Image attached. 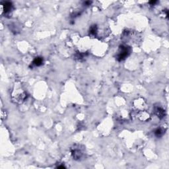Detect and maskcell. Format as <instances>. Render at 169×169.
Masks as SVG:
<instances>
[{
  "label": "cell",
  "instance_id": "6da1fadb",
  "mask_svg": "<svg viewBox=\"0 0 169 169\" xmlns=\"http://www.w3.org/2000/svg\"><path fill=\"white\" fill-rule=\"evenodd\" d=\"M11 100L17 104L24 102L28 97L27 90L21 82H15L13 85L12 92H11Z\"/></svg>",
  "mask_w": 169,
  "mask_h": 169
},
{
  "label": "cell",
  "instance_id": "7a4b0ae2",
  "mask_svg": "<svg viewBox=\"0 0 169 169\" xmlns=\"http://www.w3.org/2000/svg\"><path fill=\"white\" fill-rule=\"evenodd\" d=\"M70 152L73 159L76 161H82L87 157L85 147L81 144H73L70 148Z\"/></svg>",
  "mask_w": 169,
  "mask_h": 169
},
{
  "label": "cell",
  "instance_id": "3957f363",
  "mask_svg": "<svg viewBox=\"0 0 169 169\" xmlns=\"http://www.w3.org/2000/svg\"><path fill=\"white\" fill-rule=\"evenodd\" d=\"M131 48L127 44L120 45L116 55V59L118 62L125 60L131 54Z\"/></svg>",
  "mask_w": 169,
  "mask_h": 169
},
{
  "label": "cell",
  "instance_id": "277c9868",
  "mask_svg": "<svg viewBox=\"0 0 169 169\" xmlns=\"http://www.w3.org/2000/svg\"><path fill=\"white\" fill-rule=\"evenodd\" d=\"M13 10V5L10 2H1L0 3V12L2 15L7 16Z\"/></svg>",
  "mask_w": 169,
  "mask_h": 169
},
{
  "label": "cell",
  "instance_id": "5b68a950",
  "mask_svg": "<svg viewBox=\"0 0 169 169\" xmlns=\"http://www.w3.org/2000/svg\"><path fill=\"white\" fill-rule=\"evenodd\" d=\"M122 38L125 42H130L135 43L138 40V37L135 32L127 29L122 33Z\"/></svg>",
  "mask_w": 169,
  "mask_h": 169
},
{
  "label": "cell",
  "instance_id": "8992f818",
  "mask_svg": "<svg viewBox=\"0 0 169 169\" xmlns=\"http://www.w3.org/2000/svg\"><path fill=\"white\" fill-rule=\"evenodd\" d=\"M133 104V107H135L136 110V112L142 111V110H147L148 107L147 102L143 98H136V100H134Z\"/></svg>",
  "mask_w": 169,
  "mask_h": 169
},
{
  "label": "cell",
  "instance_id": "52a82bcc",
  "mask_svg": "<svg viewBox=\"0 0 169 169\" xmlns=\"http://www.w3.org/2000/svg\"><path fill=\"white\" fill-rule=\"evenodd\" d=\"M136 117L139 121L143 122H149L151 118V114L147 110H142V111H137L136 113Z\"/></svg>",
  "mask_w": 169,
  "mask_h": 169
},
{
  "label": "cell",
  "instance_id": "ba28073f",
  "mask_svg": "<svg viewBox=\"0 0 169 169\" xmlns=\"http://www.w3.org/2000/svg\"><path fill=\"white\" fill-rule=\"evenodd\" d=\"M154 114L157 116V118L160 120L164 118L166 116V110L159 104H156L153 107Z\"/></svg>",
  "mask_w": 169,
  "mask_h": 169
},
{
  "label": "cell",
  "instance_id": "9c48e42d",
  "mask_svg": "<svg viewBox=\"0 0 169 169\" xmlns=\"http://www.w3.org/2000/svg\"><path fill=\"white\" fill-rule=\"evenodd\" d=\"M88 56L87 52H77L74 54V59L78 62H83L85 60V58Z\"/></svg>",
  "mask_w": 169,
  "mask_h": 169
},
{
  "label": "cell",
  "instance_id": "30bf717a",
  "mask_svg": "<svg viewBox=\"0 0 169 169\" xmlns=\"http://www.w3.org/2000/svg\"><path fill=\"white\" fill-rule=\"evenodd\" d=\"M44 63V59L42 57H36L33 61L32 62L31 64V67H40L43 65Z\"/></svg>",
  "mask_w": 169,
  "mask_h": 169
},
{
  "label": "cell",
  "instance_id": "8fae6325",
  "mask_svg": "<svg viewBox=\"0 0 169 169\" xmlns=\"http://www.w3.org/2000/svg\"><path fill=\"white\" fill-rule=\"evenodd\" d=\"M167 131V128L166 127H157V129L154 131V134L155 136L158 137V138H160V137H162L163 136H164V134Z\"/></svg>",
  "mask_w": 169,
  "mask_h": 169
},
{
  "label": "cell",
  "instance_id": "7c38bea8",
  "mask_svg": "<svg viewBox=\"0 0 169 169\" xmlns=\"http://www.w3.org/2000/svg\"><path fill=\"white\" fill-rule=\"evenodd\" d=\"M98 27L97 25H93L92 26H91V27L89 28V36H91V37H96L98 33Z\"/></svg>",
  "mask_w": 169,
  "mask_h": 169
},
{
  "label": "cell",
  "instance_id": "4fadbf2b",
  "mask_svg": "<svg viewBox=\"0 0 169 169\" xmlns=\"http://www.w3.org/2000/svg\"><path fill=\"white\" fill-rule=\"evenodd\" d=\"M7 116V114L6 110H2V112H1V119H2V121H3L4 120L6 119Z\"/></svg>",
  "mask_w": 169,
  "mask_h": 169
},
{
  "label": "cell",
  "instance_id": "5bb4252c",
  "mask_svg": "<svg viewBox=\"0 0 169 169\" xmlns=\"http://www.w3.org/2000/svg\"><path fill=\"white\" fill-rule=\"evenodd\" d=\"M91 2H89V1H88V2H85V3H84V5H86V6H88V5H90L91 4Z\"/></svg>",
  "mask_w": 169,
  "mask_h": 169
},
{
  "label": "cell",
  "instance_id": "9a60e30c",
  "mask_svg": "<svg viewBox=\"0 0 169 169\" xmlns=\"http://www.w3.org/2000/svg\"><path fill=\"white\" fill-rule=\"evenodd\" d=\"M56 168H66V167L63 165H59V166H57Z\"/></svg>",
  "mask_w": 169,
  "mask_h": 169
},
{
  "label": "cell",
  "instance_id": "2e32d148",
  "mask_svg": "<svg viewBox=\"0 0 169 169\" xmlns=\"http://www.w3.org/2000/svg\"><path fill=\"white\" fill-rule=\"evenodd\" d=\"M157 2V1H151V2H149V3H150L151 5H155Z\"/></svg>",
  "mask_w": 169,
  "mask_h": 169
}]
</instances>
